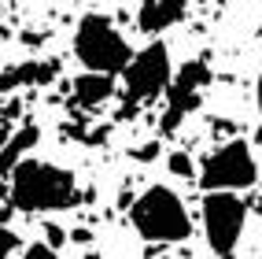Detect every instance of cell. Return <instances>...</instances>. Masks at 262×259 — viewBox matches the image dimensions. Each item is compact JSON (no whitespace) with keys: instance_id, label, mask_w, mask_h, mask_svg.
Listing matches in <instances>:
<instances>
[{"instance_id":"obj_1","label":"cell","mask_w":262,"mask_h":259,"mask_svg":"<svg viewBox=\"0 0 262 259\" xmlns=\"http://www.w3.org/2000/svg\"><path fill=\"white\" fill-rule=\"evenodd\" d=\"M11 193L8 204L23 215H37V211H63L71 207L78 196V185L74 174L63 170L56 163H45V160H19L11 167Z\"/></svg>"},{"instance_id":"obj_2","label":"cell","mask_w":262,"mask_h":259,"mask_svg":"<svg viewBox=\"0 0 262 259\" xmlns=\"http://www.w3.org/2000/svg\"><path fill=\"white\" fill-rule=\"evenodd\" d=\"M129 222L144 241H155V245H181L192 233V222H188L181 196L166 185L144 189L129 207Z\"/></svg>"},{"instance_id":"obj_3","label":"cell","mask_w":262,"mask_h":259,"mask_svg":"<svg viewBox=\"0 0 262 259\" xmlns=\"http://www.w3.org/2000/svg\"><path fill=\"white\" fill-rule=\"evenodd\" d=\"M74 56L81 59L85 71H103V74H122L126 63L133 59L129 41L115 30L107 15H85L74 30Z\"/></svg>"},{"instance_id":"obj_4","label":"cell","mask_w":262,"mask_h":259,"mask_svg":"<svg viewBox=\"0 0 262 259\" xmlns=\"http://www.w3.org/2000/svg\"><path fill=\"white\" fill-rule=\"evenodd\" d=\"M126 100H122V111L118 118H129L141 104H151L166 93V85L173 78V67H170V48L163 41H151L144 52L126 63Z\"/></svg>"},{"instance_id":"obj_5","label":"cell","mask_w":262,"mask_h":259,"mask_svg":"<svg viewBox=\"0 0 262 259\" xmlns=\"http://www.w3.org/2000/svg\"><path fill=\"white\" fill-rule=\"evenodd\" d=\"M255 182H258V163L248 141H229L200 163V185L207 193L211 189H233L236 193V189H251Z\"/></svg>"},{"instance_id":"obj_6","label":"cell","mask_w":262,"mask_h":259,"mask_svg":"<svg viewBox=\"0 0 262 259\" xmlns=\"http://www.w3.org/2000/svg\"><path fill=\"white\" fill-rule=\"evenodd\" d=\"M244 215L248 207L233 189H211L203 196V233L214 255H233L244 233Z\"/></svg>"},{"instance_id":"obj_7","label":"cell","mask_w":262,"mask_h":259,"mask_svg":"<svg viewBox=\"0 0 262 259\" xmlns=\"http://www.w3.org/2000/svg\"><path fill=\"white\" fill-rule=\"evenodd\" d=\"M207 85H211V67H207V59H188L181 71L170 78V85H166V111L159 118L163 133H178V126L185 123V115L200 108V96H203Z\"/></svg>"},{"instance_id":"obj_8","label":"cell","mask_w":262,"mask_h":259,"mask_svg":"<svg viewBox=\"0 0 262 259\" xmlns=\"http://www.w3.org/2000/svg\"><path fill=\"white\" fill-rule=\"evenodd\" d=\"M59 74V59H26L0 71V93H15L23 85H48Z\"/></svg>"},{"instance_id":"obj_9","label":"cell","mask_w":262,"mask_h":259,"mask_svg":"<svg viewBox=\"0 0 262 259\" xmlns=\"http://www.w3.org/2000/svg\"><path fill=\"white\" fill-rule=\"evenodd\" d=\"M188 11V0H141V8H137V26L144 33H163L170 26H178Z\"/></svg>"},{"instance_id":"obj_10","label":"cell","mask_w":262,"mask_h":259,"mask_svg":"<svg viewBox=\"0 0 262 259\" xmlns=\"http://www.w3.org/2000/svg\"><path fill=\"white\" fill-rule=\"evenodd\" d=\"M115 96V74H103V71H89L74 78V104L78 108H96V104L111 100Z\"/></svg>"},{"instance_id":"obj_11","label":"cell","mask_w":262,"mask_h":259,"mask_svg":"<svg viewBox=\"0 0 262 259\" xmlns=\"http://www.w3.org/2000/svg\"><path fill=\"white\" fill-rule=\"evenodd\" d=\"M37 137H41V130L33 126V123H26L23 130H15L8 141H4V148H0V178H8L11 174V167L23 160V155L37 145Z\"/></svg>"},{"instance_id":"obj_12","label":"cell","mask_w":262,"mask_h":259,"mask_svg":"<svg viewBox=\"0 0 262 259\" xmlns=\"http://www.w3.org/2000/svg\"><path fill=\"white\" fill-rule=\"evenodd\" d=\"M166 167H170V174H178V178H192V155L188 152H170V160H166Z\"/></svg>"},{"instance_id":"obj_13","label":"cell","mask_w":262,"mask_h":259,"mask_svg":"<svg viewBox=\"0 0 262 259\" xmlns=\"http://www.w3.org/2000/svg\"><path fill=\"white\" fill-rule=\"evenodd\" d=\"M15 252H19V233L0 222V259H11Z\"/></svg>"},{"instance_id":"obj_14","label":"cell","mask_w":262,"mask_h":259,"mask_svg":"<svg viewBox=\"0 0 262 259\" xmlns=\"http://www.w3.org/2000/svg\"><path fill=\"white\" fill-rule=\"evenodd\" d=\"M159 152H163V141H148L141 148H129V155L137 163H151V160H159Z\"/></svg>"},{"instance_id":"obj_15","label":"cell","mask_w":262,"mask_h":259,"mask_svg":"<svg viewBox=\"0 0 262 259\" xmlns=\"http://www.w3.org/2000/svg\"><path fill=\"white\" fill-rule=\"evenodd\" d=\"M23 259H56V248H52L48 241H37V245L23 248Z\"/></svg>"},{"instance_id":"obj_16","label":"cell","mask_w":262,"mask_h":259,"mask_svg":"<svg viewBox=\"0 0 262 259\" xmlns=\"http://www.w3.org/2000/svg\"><path fill=\"white\" fill-rule=\"evenodd\" d=\"M45 241H48V245H52V248H59V245H63V241H67V233H63V226H56V222H48V226H45Z\"/></svg>"},{"instance_id":"obj_17","label":"cell","mask_w":262,"mask_h":259,"mask_svg":"<svg viewBox=\"0 0 262 259\" xmlns=\"http://www.w3.org/2000/svg\"><path fill=\"white\" fill-rule=\"evenodd\" d=\"M74 241H78V245H89V241H93V230L78 226V230H74Z\"/></svg>"},{"instance_id":"obj_18","label":"cell","mask_w":262,"mask_h":259,"mask_svg":"<svg viewBox=\"0 0 262 259\" xmlns=\"http://www.w3.org/2000/svg\"><path fill=\"white\" fill-rule=\"evenodd\" d=\"M8 193H11V182H8V178H0V204L8 200Z\"/></svg>"},{"instance_id":"obj_19","label":"cell","mask_w":262,"mask_h":259,"mask_svg":"<svg viewBox=\"0 0 262 259\" xmlns=\"http://www.w3.org/2000/svg\"><path fill=\"white\" fill-rule=\"evenodd\" d=\"M255 100H258V115H262V74H258V85H255Z\"/></svg>"},{"instance_id":"obj_20","label":"cell","mask_w":262,"mask_h":259,"mask_svg":"<svg viewBox=\"0 0 262 259\" xmlns=\"http://www.w3.org/2000/svg\"><path fill=\"white\" fill-rule=\"evenodd\" d=\"M251 211H255V215H262V193H258V196L251 200Z\"/></svg>"},{"instance_id":"obj_21","label":"cell","mask_w":262,"mask_h":259,"mask_svg":"<svg viewBox=\"0 0 262 259\" xmlns=\"http://www.w3.org/2000/svg\"><path fill=\"white\" fill-rule=\"evenodd\" d=\"M8 137H11V130H8V126H0V148H4V141H8Z\"/></svg>"},{"instance_id":"obj_22","label":"cell","mask_w":262,"mask_h":259,"mask_svg":"<svg viewBox=\"0 0 262 259\" xmlns=\"http://www.w3.org/2000/svg\"><path fill=\"white\" fill-rule=\"evenodd\" d=\"M255 145H262V126H258V130H255Z\"/></svg>"},{"instance_id":"obj_23","label":"cell","mask_w":262,"mask_h":259,"mask_svg":"<svg viewBox=\"0 0 262 259\" xmlns=\"http://www.w3.org/2000/svg\"><path fill=\"white\" fill-rule=\"evenodd\" d=\"M81 259H103V255H96V252H85V255H81Z\"/></svg>"},{"instance_id":"obj_24","label":"cell","mask_w":262,"mask_h":259,"mask_svg":"<svg viewBox=\"0 0 262 259\" xmlns=\"http://www.w3.org/2000/svg\"><path fill=\"white\" fill-rule=\"evenodd\" d=\"M218 259H233V255H218Z\"/></svg>"}]
</instances>
